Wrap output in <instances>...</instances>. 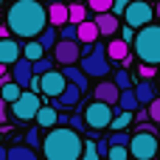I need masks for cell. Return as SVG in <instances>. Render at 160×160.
<instances>
[{
  "label": "cell",
  "mask_w": 160,
  "mask_h": 160,
  "mask_svg": "<svg viewBox=\"0 0 160 160\" xmlns=\"http://www.w3.org/2000/svg\"><path fill=\"white\" fill-rule=\"evenodd\" d=\"M73 3H87V0H73Z\"/></svg>",
  "instance_id": "50"
},
{
  "label": "cell",
  "mask_w": 160,
  "mask_h": 160,
  "mask_svg": "<svg viewBox=\"0 0 160 160\" xmlns=\"http://www.w3.org/2000/svg\"><path fill=\"white\" fill-rule=\"evenodd\" d=\"M62 76L68 79V84H76L82 93L87 90V73H84V70H79L76 65H68V68L62 70Z\"/></svg>",
  "instance_id": "20"
},
{
  "label": "cell",
  "mask_w": 160,
  "mask_h": 160,
  "mask_svg": "<svg viewBox=\"0 0 160 160\" xmlns=\"http://www.w3.org/2000/svg\"><path fill=\"white\" fill-rule=\"evenodd\" d=\"M93 96H96V101H101V104H110V107H115V104H118V96H121V90L115 87V82H112V79H101V82L96 84Z\"/></svg>",
  "instance_id": "12"
},
{
  "label": "cell",
  "mask_w": 160,
  "mask_h": 160,
  "mask_svg": "<svg viewBox=\"0 0 160 160\" xmlns=\"http://www.w3.org/2000/svg\"><path fill=\"white\" fill-rule=\"evenodd\" d=\"M25 143H28L31 149L42 146V138H39V129H28V135H25Z\"/></svg>",
  "instance_id": "36"
},
{
  "label": "cell",
  "mask_w": 160,
  "mask_h": 160,
  "mask_svg": "<svg viewBox=\"0 0 160 160\" xmlns=\"http://www.w3.org/2000/svg\"><path fill=\"white\" fill-rule=\"evenodd\" d=\"M51 101H53L51 107H56V110H59V107H76V104L82 101V90H79L76 84H68V87L62 90V96H59V98H51Z\"/></svg>",
  "instance_id": "16"
},
{
  "label": "cell",
  "mask_w": 160,
  "mask_h": 160,
  "mask_svg": "<svg viewBox=\"0 0 160 160\" xmlns=\"http://www.w3.org/2000/svg\"><path fill=\"white\" fill-rule=\"evenodd\" d=\"M155 155H160V141L155 132L141 129L129 138V158L135 160H155Z\"/></svg>",
  "instance_id": "4"
},
{
  "label": "cell",
  "mask_w": 160,
  "mask_h": 160,
  "mask_svg": "<svg viewBox=\"0 0 160 160\" xmlns=\"http://www.w3.org/2000/svg\"><path fill=\"white\" fill-rule=\"evenodd\" d=\"M42 129H53L56 124H59V112H56V107H39V112H37V118H34Z\"/></svg>",
  "instance_id": "21"
},
{
  "label": "cell",
  "mask_w": 160,
  "mask_h": 160,
  "mask_svg": "<svg viewBox=\"0 0 160 160\" xmlns=\"http://www.w3.org/2000/svg\"><path fill=\"white\" fill-rule=\"evenodd\" d=\"M146 118H149V112H146V110H138V112H135V121H138V124H143Z\"/></svg>",
  "instance_id": "43"
},
{
  "label": "cell",
  "mask_w": 160,
  "mask_h": 160,
  "mask_svg": "<svg viewBox=\"0 0 160 160\" xmlns=\"http://www.w3.org/2000/svg\"><path fill=\"white\" fill-rule=\"evenodd\" d=\"M112 107L110 104H101V101H93V104H87V110H84V124L90 127V129H107L110 124H112Z\"/></svg>",
  "instance_id": "8"
},
{
  "label": "cell",
  "mask_w": 160,
  "mask_h": 160,
  "mask_svg": "<svg viewBox=\"0 0 160 160\" xmlns=\"http://www.w3.org/2000/svg\"><path fill=\"white\" fill-rule=\"evenodd\" d=\"M121 112H138L141 110V104H138V96H135V87H129V90H121V96H118V104H115Z\"/></svg>",
  "instance_id": "18"
},
{
  "label": "cell",
  "mask_w": 160,
  "mask_h": 160,
  "mask_svg": "<svg viewBox=\"0 0 160 160\" xmlns=\"http://www.w3.org/2000/svg\"><path fill=\"white\" fill-rule=\"evenodd\" d=\"M155 17L160 20V0H158V6H155Z\"/></svg>",
  "instance_id": "46"
},
{
  "label": "cell",
  "mask_w": 160,
  "mask_h": 160,
  "mask_svg": "<svg viewBox=\"0 0 160 160\" xmlns=\"http://www.w3.org/2000/svg\"><path fill=\"white\" fill-rule=\"evenodd\" d=\"M127 158H129L127 146H110V152H107V160H127Z\"/></svg>",
  "instance_id": "34"
},
{
  "label": "cell",
  "mask_w": 160,
  "mask_h": 160,
  "mask_svg": "<svg viewBox=\"0 0 160 160\" xmlns=\"http://www.w3.org/2000/svg\"><path fill=\"white\" fill-rule=\"evenodd\" d=\"M22 56V51H20V45H17V39H11V37H3L0 39V65H14L17 59Z\"/></svg>",
  "instance_id": "13"
},
{
  "label": "cell",
  "mask_w": 160,
  "mask_h": 160,
  "mask_svg": "<svg viewBox=\"0 0 160 160\" xmlns=\"http://www.w3.org/2000/svg\"><path fill=\"white\" fill-rule=\"evenodd\" d=\"M39 107H42L39 96L31 93V90H22V96L11 104V115H14L17 121H34L37 112H39Z\"/></svg>",
  "instance_id": "6"
},
{
  "label": "cell",
  "mask_w": 160,
  "mask_h": 160,
  "mask_svg": "<svg viewBox=\"0 0 160 160\" xmlns=\"http://www.w3.org/2000/svg\"><path fill=\"white\" fill-rule=\"evenodd\" d=\"M3 25H6V22H3V17H0V28H3Z\"/></svg>",
  "instance_id": "49"
},
{
  "label": "cell",
  "mask_w": 160,
  "mask_h": 160,
  "mask_svg": "<svg viewBox=\"0 0 160 160\" xmlns=\"http://www.w3.org/2000/svg\"><path fill=\"white\" fill-rule=\"evenodd\" d=\"M87 11H90V8H84V3H73V6H68V22H70V25L84 22V20H87Z\"/></svg>",
  "instance_id": "24"
},
{
  "label": "cell",
  "mask_w": 160,
  "mask_h": 160,
  "mask_svg": "<svg viewBox=\"0 0 160 160\" xmlns=\"http://www.w3.org/2000/svg\"><path fill=\"white\" fill-rule=\"evenodd\" d=\"M48 22L51 25H65L68 22V6L65 3H51L48 6Z\"/></svg>",
  "instance_id": "22"
},
{
  "label": "cell",
  "mask_w": 160,
  "mask_h": 160,
  "mask_svg": "<svg viewBox=\"0 0 160 160\" xmlns=\"http://www.w3.org/2000/svg\"><path fill=\"white\" fill-rule=\"evenodd\" d=\"M82 149H84V141L70 127H53L42 138V155H45V160H79Z\"/></svg>",
  "instance_id": "2"
},
{
  "label": "cell",
  "mask_w": 160,
  "mask_h": 160,
  "mask_svg": "<svg viewBox=\"0 0 160 160\" xmlns=\"http://www.w3.org/2000/svg\"><path fill=\"white\" fill-rule=\"evenodd\" d=\"M6 160H39V158H37V152L31 146H11Z\"/></svg>",
  "instance_id": "25"
},
{
  "label": "cell",
  "mask_w": 160,
  "mask_h": 160,
  "mask_svg": "<svg viewBox=\"0 0 160 160\" xmlns=\"http://www.w3.org/2000/svg\"><path fill=\"white\" fill-rule=\"evenodd\" d=\"M6 25L14 37L34 39L48 28V8L39 0H14L6 14Z\"/></svg>",
  "instance_id": "1"
},
{
  "label": "cell",
  "mask_w": 160,
  "mask_h": 160,
  "mask_svg": "<svg viewBox=\"0 0 160 160\" xmlns=\"http://www.w3.org/2000/svg\"><path fill=\"white\" fill-rule=\"evenodd\" d=\"M101 160H107V158H101Z\"/></svg>",
  "instance_id": "51"
},
{
  "label": "cell",
  "mask_w": 160,
  "mask_h": 160,
  "mask_svg": "<svg viewBox=\"0 0 160 160\" xmlns=\"http://www.w3.org/2000/svg\"><path fill=\"white\" fill-rule=\"evenodd\" d=\"M132 0H112V14H124V8L129 6Z\"/></svg>",
  "instance_id": "40"
},
{
  "label": "cell",
  "mask_w": 160,
  "mask_h": 160,
  "mask_svg": "<svg viewBox=\"0 0 160 160\" xmlns=\"http://www.w3.org/2000/svg\"><path fill=\"white\" fill-rule=\"evenodd\" d=\"M20 96H22V87H20V84H14L11 79H0V101L14 104Z\"/></svg>",
  "instance_id": "19"
},
{
  "label": "cell",
  "mask_w": 160,
  "mask_h": 160,
  "mask_svg": "<svg viewBox=\"0 0 160 160\" xmlns=\"http://www.w3.org/2000/svg\"><path fill=\"white\" fill-rule=\"evenodd\" d=\"M22 56H25L28 62H37V59H42V56H45V51H42V45H39L37 39H28V45L22 48Z\"/></svg>",
  "instance_id": "27"
},
{
  "label": "cell",
  "mask_w": 160,
  "mask_h": 160,
  "mask_svg": "<svg viewBox=\"0 0 160 160\" xmlns=\"http://www.w3.org/2000/svg\"><path fill=\"white\" fill-rule=\"evenodd\" d=\"M6 121V101H0V124Z\"/></svg>",
  "instance_id": "44"
},
{
  "label": "cell",
  "mask_w": 160,
  "mask_h": 160,
  "mask_svg": "<svg viewBox=\"0 0 160 160\" xmlns=\"http://www.w3.org/2000/svg\"><path fill=\"white\" fill-rule=\"evenodd\" d=\"M98 37H101V31H98V25H96L93 20H84V22L76 25V39H79L82 45H96Z\"/></svg>",
  "instance_id": "15"
},
{
  "label": "cell",
  "mask_w": 160,
  "mask_h": 160,
  "mask_svg": "<svg viewBox=\"0 0 160 160\" xmlns=\"http://www.w3.org/2000/svg\"><path fill=\"white\" fill-rule=\"evenodd\" d=\"M138 73H141V79H143V82H149L152 76H158V70H155L152 65H143V62H141V68H138Z\"/></svg>",
  "instance_id": "39"
},
{
  "label": "cell",
  "mask_w": 160,
  "mask_h": 160,
  "mask_svg": "<svg viewBox=\"0 0 160 160\" xmlns=\"http://www.w3.org/2000/svg\"><path fill=\"white\" fill-rule=\"evenodd\" d=\"M59 39H76V25L65 22V25H62V31H59ZM76 42H79V39H76Z\"/></svg>",
  "instance_id": "37"
},
{
  "label": "cell",
  "mask_w": 160,
  "mask_h": 160,
  "mask_svg": "<svg viewBox=\"0 0 160 160\" xmlns=\"http://www.w3.org/2000/svg\"><path fill=\"white\" fill-rule=\"evenodd\" d=\"M96 152H98V158H107V152H110V143H107V141H96Z\"/></svg>",
  "instance_id": "41"
},
{
  "label": "cell",
  "mask_w": 160,
  "mask_h": 160,
  "mask_svg": "<svg viewBox=\"0 0 160 160\" xmlns=\"http://www.w3.org/2000/svg\"><path fill=\"white\" fill-rule=\"evenodd\" d=\"M31 70H34V76H42V73H48V70H53V59H48V56H42V59H37V62H31Z\"/></svg>",
  "instance_id": "29"
},
{
  "label": "cell",
  "mask_w": 160,
  "mask_h": 160,
  "mask_svg": "<svg viewBox=\"0 0 160 160\" xmlns=\"http://www.w3.org/2000/svg\"><path fill=\"white\" fill-rule=\"evenodd\" d=\"M82 70L87 76H98V79H107L110 76V56H107V48L104 45H96L93 53H87L82 59Z\"/></svg>",
  "instance_id": "5"
},
{
  "label": "cell",
  "mask_w": 160,
  "mask_h": 160,
  "mask_svg": "<svg viewBox=\"0 0 160 160\" xmlns=\"http://www.w3.org/2000/svg\"><path fill=\"white\" fill-rule=\"evenodd\" d=\"M0 76H6V65H0Z\"/></svg>",
  "instance_id": "47"
},
{
  "label": "cell",
  "mask_w": 160,
  "mask_h": 160,
  "mask_svg": "<svg viewBox=\"0 0 160 160\" xmlns=\"http://www.w3.org/2000/svg\"><path fill=\"white\" fill-rule=\"evenodd\" d=\"M132 121H135V112H118V115L112 118L110 129H112V132H124V129H129Z\"/></svg>",
  "instance_id": "26"
},
{
  "label": "cell",
  "mask_w": 160,
  "mask_h": 160,
  "mask_svg": "<svg viewBox=\"0 0 160 160\" xmlns=\"http://www.w3.org/2000/svg\"><path fill=\"white\" fill-rule=\"evenodd\" d=\"M135 53L141 56L143 65H152L158 68L160 65V25H143L138 34H135Z\"/></svg>",
  "instance_id": "3"
},
{
  "label": "cell",
  "mask_w": 160,
  "mask_h": 160,
  "mask_svg": "<svg viewBox=\"0 0 160 160\" xmlns=\"http://www.w3.org/2000/svg\"><path fill=\"white\" fill-rule=\"evenodd\" d=\"M79 160H101L96 152V141H84V149H82V158Z\"/></svg>",
  "instance_id": "33"
},
{
  "label": "cell",
  "mask_w": 160,
  "mask_h": 160,
  "mask_svg": "<svg viewBox=\"0 0 160 160\" xmlns=\"http://www.w3.org/2000/svg\"><path fill=\"white\" fill-rule=\"evenodd\" d=\"M65 87H68V79L59 70H48V73L39 76V93L48 96V98H59Z\"/></svg>",
  "instance_id": "10"
},
{
  "label": "cell",
  "mask_w": 160,
  "mask_h": 160,
  "mask_svg": "<svg viewBox=\"0 0 160 160\" xmlns=\"http://www.w3.org/2000/svg\"><path fill=\"white\" fill-rule=\"evenodd\" d=\"M31 79H34L31 62H28L25 56H20V59L11 65V82H14V84H20L22 90H28V87H31Z\"/></svg>",
  "instance_id": "11"
},
{
  "label": "cell",
  "mask_w": 160,
  "mask_h": 160,
  "mask_svg": "<svg viewBox=\"0 0 160 160\" xmlns=\"http://www.w3.org/2000/svg\"><path fill=\"white\" fill-rule=\"evenodd\" d=\"M68 127H70L73 132H79V135H82V132H84V127H87V124H84V115H73V118H68Z\"/></svg>",
  "instance_id": "35"
},
{
  "label": "cell",
  "mask_w": 160,
  "mask_h": 160,
  "mask_svg": "<svg viewBox=\"0 0 160 160\" xmlns=\"http://www.w3.org/2000/svg\"><path fill=\"white\" fill-rule=\"evenodd\" d=\"M152 17H155V8L149 6V0H132L124 8V20L129 28H143L152 22Z\"/></svg>",
  "instance_id": "7"
},
{
  "label": "cell",
  "mask_w": 160,
  "mask_h": 160,
  "mask_svg": "<svg viewBox=\"0 0 160 160\" xmlns=\"http://www.w3.org/2000/svg\"><path fill=\"white\" fill-rule=\"evenodd\" d=\"M121 39H124V42H135V28H129V25H127V28L121 31Z\"/></svg>",
  "instance_id": "42"
},
{
  "label": "cell",
  "mask_w": 160,
  "mask_h": 160,
  "mask_svg": "<svg viewBox=\"0 0 160 160\" xmlns=\"http://www.w3.org/2000/svg\"><path fill=\"white\" fill-rule=\"evenodd\" d=\"M39 45H42V51H53V45L59 42V37H56V31L53 28H45L42 34H39V39H37Z\"/></svg>",
  "instance_id": "28"
},
{
  "label": "cell",
  "mask_w": 160,
  "mask_h": 160,
  "mask_svg": "<svg viewBox=\"0 0 160 160\" xmlns=\"http://www.w3.org/2000/svg\"><path fill=\"white\" fill-rule=\"evenodd\" d=\"M146 112H149V118H152L155 124H160V98H155V101L146 107Z\"/></svg>",
  "instance_id": "38"
},
{
  "label": "cell",
  "mask_w": 160,
  "mask_h": 160,
  "mask_svg": "<svg viewBox=\"0 0 160 160\" xmlns=\"http://www.w3.org/2000/svg\"><path fill=\"white\" fill-rule=\"evenodd\" d=\"M129 138H132V135L124 129V132H112V135L107 138V143H110V146H127V149H129Z\"/></svg>",
  "instance_id": "31"
},
{
  "label": "cell",
  "mask_w": 160,
  "mask_h": 160,
  "mask_svg": "<svg viewBox=\"0 0 160 160\" xmlns=\"http://www.w3.org/2000/svg\"><path fill=\"white\" fill-rule=\"evenodd\" d=\"M112 82H115V87H118V90H129V87H132V76H129L127 70L112 73Z\"/></svg>",
  "instance_id": "30"
},
{
  "label": "cell",
  "mask_w": 160,
  "mask_h": 160,
  "mask_svg": "<svg viewBox=\"0 0 160 160\" xmlns=\"http://www.w3.org/2000/svg\"><path fill=\"white\" fill-rule=\"evenodd\" d=\"M87 8H90V11H96V14L112 11V0H87Z\"/></svg>",
  "instance_id": "32"
},
{
  "label": "cell",
  "mask_w": 160,
  "mask_h": 160,
  "mask_svg": "<svg viewBox=\"0 0 160 160\" xmlns=\"http://www.w3.org/2000/svg\"><path fill=\"white\" fill-rule=\"evenodd\" d=\"M96 25H98V31L104 34V37H112V34H118L121 31V22H118V14H112V11H104V14H96V20H93Z\"/></svg>",
  "instance_id": "14"
},
{
  "label": "cell",
  "mask_w": 160,
  "mask_h": 160,
  "mask_svg": "<svg viewBox=\"0 0 160 160\" xmlns=\"http://www.w3.org/2000/svg\"><path fill=\"white\" fill-rule=\"evenodd\" d=\"M53 59L59 62V65H76L79 59H82V42H76V39H59L56 45H53Z\"/></svg>",
  "instance_id": "9"
},
{
  "label": "cell",
  "mask_w": 160,
  "mask_h": 160,
  "mask_svg": "<svg viewBox=\"0 0 160 160\" xmlns=\"http://www.w3.org/2000/svg\"><path fill=\"white\" fill-rule=\"evenodd\" d=\"M158 87H160V70H158Z\"/></svg>",
  "instance_id": "48"
},
{
  "label": "cell",
  "mask_w": 160,
  "mask_h": 160,
  "mask_svg": "<svg viewBox=\"0 0 160 160\" xmlns=\"http://www.w3.org/2000/svg\"><path fill=\"white\" fill-rule=\"evenodd\" d=\"M107 56H110V62H127V59H129V42L112 39V42L107 45Z\"/></svg>",
  "instance_id": "17"
},
{
  "label": "cell",
  "mask_w": 160,
  "mask_h": 160,
  "mask_svg": "<svg viewBox=\"0 0 160 160\" xmlns=\"http://www.w3.org/2000/svg\"><path fill=\"white\" fill-rule=\"evenodd\" d=\"M6 158H8V149H6V146L0 143V160H6Z\"/></svg>",
  "instance_id": "45"
},
{
  "label": "cell",
  "mask_w": 160,
  "mask_h": 160,
  "mask_svg": "<svg viewBox=\"0 0 160 160\" xmlns=\"http://www.w3.org/2000/svg\"><path fill=\"white\" fill-rule=\"evenodd\" d=\"M135 96H138V104H143V107H149L158 96H155V87H152V82H141L138 87H135Z\"/></svg>",
  "instance_id": "23"
}]
</instances>
